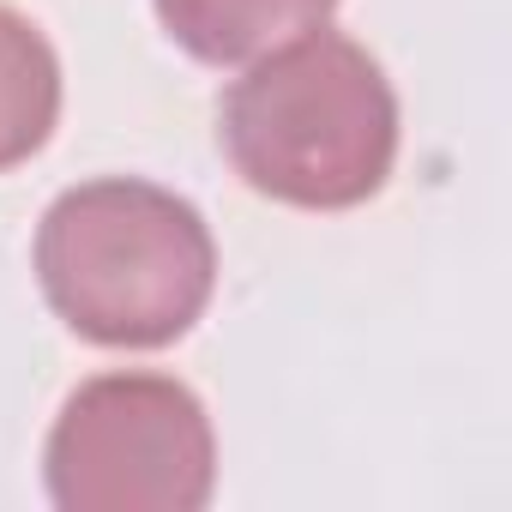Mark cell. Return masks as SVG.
Returning a JSON list of instances; mask_svg holds the SVG:
<instances>
[{
  "instance_id": "cell-1",
  "label": "cell",
  "mask_w": 512,
  "mask_h": 512,
  "mask_svg": "<svg viewBox=\"0 0 512 512\" xmlns=\"http://www.w3.org/2000/svg\"><path fill=\"white\" fill-rule=\"evenodd\" d=\"M217 139L253 193L296 211H350L392 175L398 97L362 43L314 25L247 61L223 91Z\"/></svg>"
},
{
  "instance_id": "cell-2",
  "label": "cell",
  "mask_w": 512,
  "mask_h": 512,
  "mask_svg": "<svg viewBox=\"0 0 512 512\" xmlns=\"http://www.w3.org/2000/svg\"><path fill=\"white\" fill-rule=\"evenodd\" d=\"M37 284L49 308L103 350H163L211 302L217 247L205 217L133 175L67 187L37 229Z\"/></svg>"
},
{
  "instance_id": "cell-3",
  "label": "cell",
  "mask_w": 512,
  "mask_h": 512,
  "mask_svg": "<svg viewBox=\"0 0 512 512\" xmlns=\"http://www.w3.org/2000/svg\"><path fill=\"white\" fill-rule=\"evenodd\" d=\"M43 476L61 512H199L217 488L211 416L169 374H97L61 404Z\"/></svg>"
},
{
  "instance_id": "cell-4",
  "label": "cell",
  "mask_w": 512,
  "mask_h": 512,
  "mask_svg": "<svg viewBox=\"0 0 512 512\" xmlns=\"http://www.w3.org/2000/svg\"><path fill=\"white\" fill-rule=\"evenodd\" d=\"M338 0H157L163 31L205 67L260 61L332 19Z\"/></svg>"
},
{
  "instance_id": "cell-5",
  "label": "cell",
  "mask_w": 512,
  "mask_h": 512,
  "mask_svg": "<svg viewBox=\"0 0 512 512\" xmlns=\"http://www.w3.org/2000/svg\"><path fill=\"white\" fill-rule=\"evenodd\" d=\"M55 121H61V61L25 13L0 7V175L37 157Z\"/></svg>"
}]
</instances>
